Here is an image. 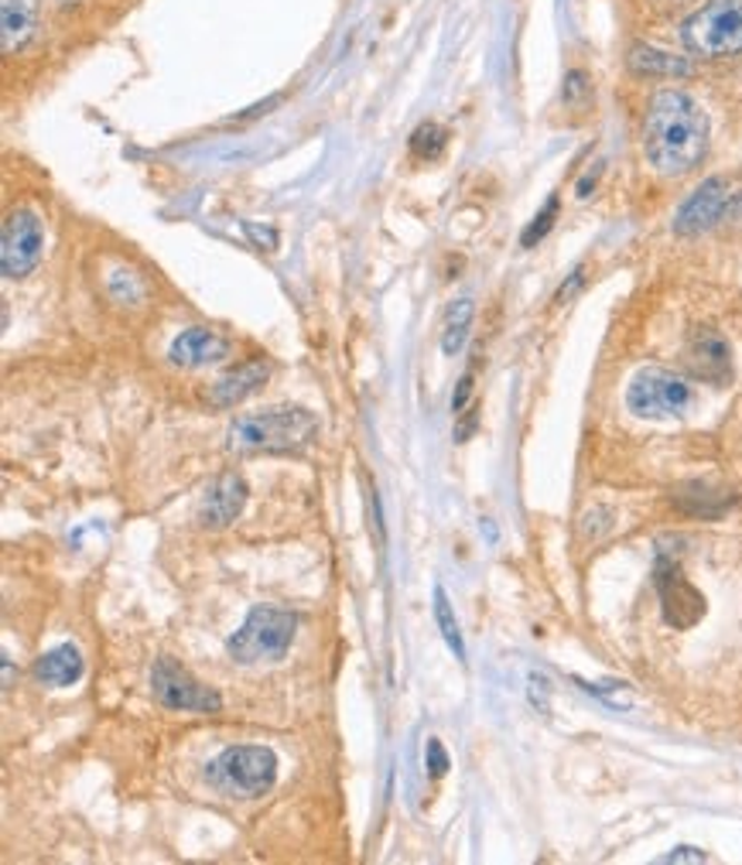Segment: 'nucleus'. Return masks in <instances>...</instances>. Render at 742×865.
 I'll list each match as a JSON object with an SVG mask.
<instances>
[{"label":"nucleus","mask_w":742,"mask_h":865,"mask_svg":"<svg viewBox=\"0 0 742 865\" xmlns=\"http://www.w3.org/2000/svg\"><path fill=\"white\" fill-rule=\"evenodd\" d=\"M229 448L234 451H301L318 438V421L305 407L277 404L254 415H240L229 425Z\"/></svg>","instance_id":"f03ea898"},{"label":"nucleus","mask_w":742,"mask_h":865,"mask_svg":"<svg viewBox=\"0 0 742 865\" xmlns=\"http://www.w3.org/2000/svg\"><path fill=\"white\" fill-rule=\"evenodd\" d=\"M473 428H476V411L466 415V421H462V428L455 431V438H458V441H466V438L473 435Z\"/></svg>","instance_id":"cd10ccee"},{"label":"nucleus","mask_w":742,"mask_h":865,"mask_svg":"<svg viewBox=\"0 0 742 865\" xmlns=\"http://www.w3.org/2000/svg\"><path fill=\"white\" fill-rule=\"evenodd\" d=\"M298 629V616L277 606H254L247 623L226 640V654L237 664H264L281 660L291 650Z\"/></svg>","instance_id":"20e7f679"},{"label":"nucleus","mask_w":742,"mask_h":865,"mask_svg":"<svg viewBox=\"0 0 742 865\" xmlns=\"http://www.w3.org/2000/svg\"><path fill=\"white\" fill-rule=\"evenodd\" d=\"M62 4H76V0H62Z\"/></svg>","instance_id":"c85d7f7f"},{"label":"nucleus","mask_w":742,"mask_h":865,"mask_svg":"<svg viewBox=\"0 0 742 865\" xmlns=\"http://www.w3.org/2000/svg\"><path fill=\"white\" fill-rule=\"evenodd\" d=\"M681 41L699 59L742 56V0H705L681 24Z\"/></svg>","instance_id":"7ed1b4c3"},{"label":"nucleus","mask_w":742,"mask_h":865,"mask_svg":"<svg viewBox=\"0 0 742 865\" xmlns=\"http://www.w3.org/2000/svg\"><path fill=\"white\" fill-rule=\"evenodd\" d=\"M34 677L49 688H69L82 677V654L72 644H62L56 650H49L44 657H38L34 664Z\"/></svg>","instance_id":"2eb2a0df"},{"label":"nucleus","mask_w":742,"mask_h":865,"mask_svg":"<svg viewBox=\"0 0 742 865\" xmlns=\"http://www.w3.org/2000/svg\"><path fill=\"white\" fill-rule=\"evenodd\" d=\"M469 397H473V374H466V377L458 380V390H455V397H452V415H462V411H466Z\"/></svg>","instance_id":"b1692460"},{"label":"nucleus","mask_w":742,"mask_h":865,"mask_svg":"<svg viewBox=\"0 0 742 865\" xmlns=\"http://www.w3.org/2000/svg\"><path fill=\"white\" fill-rule=\"evenodd\" d=\"M691 404V384L664 367H643L626 387V407L636 418L664 421L681 418Z\"/></svg>","instance_id":"423d86ee"},{"label":"nucleus","mask_w":742,"mask_h":865,"mask_svg":"<svg viewBox=\"0 0 742 865\" xmlns=\"http://www.w3.org/2000/svg\"><path fill=\"white\" fill-rule=\"evenodd\" d=\"M445 145H448V130L442 123H432V120L410 133V151L422 161H435L445 151Z\"/></svg>","instance_id":"6ab92c4d"},{"label":"nucleus","mask_w":742,"mask_h":865,"mask_svg":"<svg viewBox=\"0 0 742 865\" xmlns=\"http://www.w3.org/2000/svg\"><path fill=\"white\" fill-rule=\"evenodd\" d=\"M151 692L171 712H219L222 708V698L212 688L199 685V680L171 657H161L155 664Z\"/></svg>","instance_id":"6e6552de"},{"label":"nucleus","mask_w":742,"mask_h":865,"mask_svg":"<svg viewBox=\"0 0 742 865\" xmlns=\"http://www.w3.org/2000/svg\"><path fill=\"white\" fill-rule=\"evenodd\" d=\"M729 206H732L729 181L725 178H705L674 212V233L677 237H699V233L712 230V226H719L725 219Z\"/></svg>","instance_id":"9d476101"},{"label":"nucleus","mask_w":742,"mask_h":865,"mask_svg":"<svg viewBox=\"0 0 742 865\" xmlns=\"http://www.w3.org/2000/svg\"><path fill=\"white\" fill-rule=\"evenodd\" d=\"M582 281H585V267H575L572 275H568V281L558 288V295H554V301H558V305H565V301H568V298H572V295L582 288Z\"/></svg>","instance_id":"393cba45"},{"label":"nucleus","mask_w":742,"mask_h":865,"mask_svg":"<svg viewBox=\"0 0 742 865\" xmlns=\"http://www.w3.org/2000/svg\"><path fill=\"white\" fill-rule=\"evenodd\" d=\"M41 219L31 209H14L0 230V270L8 281L28 278L41 260Z\"/></svg>","instance_id":"0eeeda50"},{"label":"nucleus","mask_w":742,"mask_h":865,"mask_svg":"<svg viewBox=\"0 0 742 865\" xmlns=\"http://www.w3.org/2000/svg\"><path fill=\"white\" fill-rule=\"evenodd\" d=\"M684 367L709 384H725L732 377V349L722 332L694 329L684 346Z\"/></svg>","instance_id":"9b49d317"},{"label":"nucleus","mask_w":742,"mask_h":865,"mask_svg":"<svg viewBox=\"0 0 742 865\" xmlns=\"http://www.w3.org/2000/svg\"><path fill=\"white\" fill-rule=\"evenodd\" d=\"M626 66L643 79H677V76L691 72L687 59H677V56H671L664 49H654V44H643V41L630 49Z\"/></svg>","instance_id":"dca6fc26"},{"label":"nucleus","mask_w":742,"mask_h":865,"mask_svg":"<svg viewBox=\"0 0 742 865\" xmlns=\"http://www.w3.org/2000/svg\"><path fill=\"white\" fill-rule=\"evenodd\" d=\"M739 202H742V199H739Z\"/></svg>","instance_id":"c756f323"},{"label":"nucleus","mask_w":742,"mask_h":865,"mask_svg":"<svg viewBox=\"0 0 742 865\" xmlns=\"http://www.w3.org/2000/svg\"><path fill=\"white\" fill-rule=\"evenodd\" d=\"M229 342L212 332V329H185L181 336H175L168 359L181 370H199V367H212V362L226 359Z\"/></svg>","instance_id":"ddd939ff"},{"label":"nucleus","mask_w":742,"mask_h":865,"mask_svg":"<svg viewBox=\"0 0 742 865\" xmlns=\"http://www.w3.org/2000/svg\"><path fill=\"white\" fill-rule=\"evenodd\" d=\"M595 178H598V165H595V168L578 181V199H588V192L595 189Z\"/></svg>","instance_id":"bb28decb"},{"label":"nucleus","mask_w":742,"mask_h":865,"mask_svg":"<svg viewBox=\"0 0 742 865\" xmlns=\"http://www.w3.org/2000/svg\"><path fill=\"white\" fill-rule=\"evenodd\" d=\"M661 862H709V855L702 848H691V845H681L674 848L671 855H664Z\"/></svg>","instance_id":"a878e982"},{"label":"nucleus","mask_w":742,"mask_h":865,"mask_svg":"<svg viewBox=\"0 0 742 865\" xmlns=\"http://www.w3.org/2000/svg\"><path fill=\"white\" fill-rule=\"evenodd\" d=\"M469 326H473V301L469 298L452 301V308L445 315V336H442L445 356L462 352V346H466V339H469Z\"/></svg>","instance_id":"a211bd4d"},{"label":"nucleus","mask_w":742,"mask_h":865,"mask_svg":"<svg viewBox=\"0 0 742 865\" xmlns=\"http://www.w3.org/2000/svg\"><path fill=\"white\" fill-rule=\"evenodd\" d=\"M562 100H565L572 110H578V107H585V103L592 100V79H588V72H582V69H572V72L565 76Z\"/></svg>","instance_id":"4be33fe9"},{"label":"nucleus","mask_w":742,"mask_h":865,"mask_svg":"<svg viewBox=\"0 0 742 865\" xmlns=\"http://www.w3.org/2000/svg\"><path fill=\"white\" fill-rule=\"evenodd\" d=\"M247 507V483L237 473H222L199 499V524L229 527Z\"/></svg>","instance_id":"f8f14e48"},{"label":"nucleus","mask_w":742,"mask_h":865,"mask_svg":"<svg viewBox=\"0 0 742 865\" xmlns=\"http://www.w3.org/2000/svg\"><path fill=\"white\" fill-rule=\"evenodd\" d=\"M558 209H562V199L558 196H551L547 202H544V209L531 219V226L524 230V237H521V247H537L551 230H554V219H558Z\"/></svg>","instance_id":"412c9836"},{"label":"nucleus","mask_w":742,"mask_h":865,"mask_svg":"<svg viewBox=\"0 0 742 865\" xmlns=\"http://www.w3.org/2000/svg\"><path fill=\"white\" fill-rule=\"evenodd\" d=\"M643 155L657 175L681 178L709 155V113L684 89H657L643 113Z\"/></svg>","instance_id":"f257e3e1"},{"label":"nucleus","mask_w":742,"mask_h":865,"mask_svg":"<svg viewBox=\"0 0 742 865\" xmlns=\"http://www.w3.org/2000/svg\"><path fill=\"white\" fill-rule=\"evenodd\" d=\"M425 763H428V769H432V777H445L448 773V753H445V746L438 743V739H428V749H425Z\"/></svg>","instance_id":"5701e85b"},{"label":"nucleus","mask_w":742,"mask_h":865,"mask_svg":"<svg viewBox=\"0 0 742 865\" xmlns=\"http://www.w3.org/2000/svg\"><path fill=\"white\" fill-rule=\"evenodd\" d=\"M34 34V8L28 0H4L0 8V41H4V56L24 49Z\"/></svg>","instance_id":"f3484780"},{"label":"nucleus","mask_w":742,"mask_h":865,"mask_svg":"<svg viewBox=\"0 0 742 865\" xmlns=\"http://www.w3.org/2000/svg\"><path fill=\"white\" fill-rule=\"evenodd\" d=\"M206 777L226 797H264L277 781V756L267 746H229L206 766Z\"/></svg>","instance_id":"39448f33"},{"label":"nucleus","mask_w":742,"mask_h":865,"mask_svg":"<svg viewBox=\"0 0 742 865\" xmlns=\"http://www.w3.org/2000/svg\"><path fill=\"white\" fill-rule=\"evenodd\" d=\"M435 623H438V629H442V640L448 644V650H452L458 660H466V644H462V633H458V623H455V613H452V606H448L445 588H435Z\"/></svg>","instance_id":"aec40b11"},{"label":"nucleus","mask_w":742,"mask_h":865,"mask_svg":"<svg viewBox=\"0 0 742 865\" xmlns=\"http://www.w3.org/2000/svg\"><path fill=\"white\" fill-rule=\"evenodd\" d=\"M654 585H657V596H661V609H664L667 626L687 629V626H694L705 616V596L664 555H661V561L654 568Z\"/></svg>","instance_id":"1a4fd4ad"},{"label":"nucleus","mask_w":742,"mask_h":865,"mask_svg":"<svg viewBox=\"0 0 742 865\" xmlns=\"http://www.w3.org/2000/svg\"><path fill=\"white\" fill-rule=\"evenodd\" d=\"M270 377V367L264 359H250L244 362V367L229 370L226 377H219L212 387H209V404L212 407H237L240 400H247L250 394H257Z\"/></svg>","instance_id":"4468645a"}]
</instances>
